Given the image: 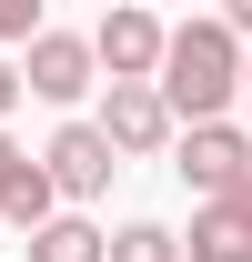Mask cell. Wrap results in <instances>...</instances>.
<instances>
[{
  "label": "cell",
  "mask_w": 252,
  "mask_h": 262,
  "mask_svg": "<svg viewBox=\"0 0 252 262\" xmlns=\"http://www.w3.org/2000/svg\"><path fill=\"white\" fill-rule=\"evenodd\" d=\"M242 101H252V61H242Z\"/></svg>",
  "instance_id": "4fadbf2b"
},
{
  "label": "cell",
  "mask_w": 252,
  "mask_h": 262,
  "mask_svg": "<svg viewBox=\"0 0 252 262\" xmlns=\"http://www.w3.org/2000/svg\"><path fill=\"white\" fill-rule=\"evenodd\" d=\"M152 91H161V111H172V131L222 121V111L242 101V40L222 31V20H182V31H161Z\"/></svg>",
  "instance_id": "6da1fadb"
},
{
  "label": "cell",
  "mask_w": 252,
  "mask_h": 262,
  "mask_svg": "<svg viewBox=\"0 0 252 262\" xmlns=\"http://www.w3.org/2000/svg\"><path fill=\"white\" fill-rule=\"evenodd\" d=\"M91 71H111V81H152L161 71V20L152 10H111L91 31Z\"/></svg>",
  "instance_id": "8992f818"
},
{
  "label": "cell",
  "mask_w": 252,
  "mask_h": 262,
  "mask_svg": "<svg viewBox=\"0 0 252 262\" xmlns=\"http://www.w3.org/2000/svg\"><path fill=\"white\" fill-rule=\"evenodd\" d=\"M10 101H20V81H10V61H0V111H10Z\"/></svg>",
  "instance_id": "7c38bea8"
},
{
  "label": "cell",
  "mask_w": 252,
  "mask_h": 262,
  "mask_svg": "<svg viewBox=\"0 0 252 262\" xmlns=\"http://www.w3.org/2000/svg\"><path fill=\"white\" fill-rule=\"evenodd\" d=\"M0 222H10V232H40V222H51V171H40L31 151L0 162Z\"/></svg>",
  "instance_id": "ba28073f"
},
{
  "label": "cell",
  "mask_w": 252,
  "mask_h": 262,
  "mask_svg": "<svg viewBox=\"0 0 252 262\" xmlns=\"http://www.w3.org/2000/svg\"><path fill=\"white\" fill-rule=\"evenodd\" d=\"M101 141H111V162H141V151H172V111H161L152 81H111V101H101Z\"/></svg>",
  "instance_id": "3957f363"
},
{
  "label": "cell",
  "mask_w": 252,
  "mask_h": 262,
  "mask_svg": "<svg viewBox=\"0 0 252 262\" xmlns=\"http://www.w3.org/2000/svg\"><path fill=\"white\" fill-rule=\"evenodd\" d=\"M0 40H40V0H0Z\"/></svg>",
  "instance_id": "8fae6325"
},
{
  "label": "cell",
  "mask_w": 252,
  "mask_h": 262,
  "mask_svg": "<svg viewBox=\"0 0 252 262\" xmlns=\"http://www.w3.org/2000/svg\"><path fill=\"white\" fill-rule=\"evenodd\" d=\"M172 151H182L172 171H182L202 202H222L232 182H252V131L242 121H192V131H172Z\"/></svg>",
  "instance_id": "7a4b0ae2"
},
{
  "label": "cell",
  "mask_w": 252,
  "mask_h": 262,
  "mask_svg": "<svg viewBox=\"0 0 252 262\" xmlns=\"http://www.w3.org/2000/svg\"><path fill=\"white\" fill-rule=\"evenodd\" d=\"M31 262H101V232H91V222H61V212H51V222L31 232Z\"/></svg>",
  "instance_id": "30bf717a"
},
{
  "label": "cell",
  "mask_w": 252,
  "mask_h": 262,
  "mask_svg": "<svg viewBox=\"0 0 252 262\" xmlns=\"http://www.w3.org/2000/svg\"><path fill=\"white\" fill-rule=\"evenodd\" d=\"M40 171H51V202H91V192H111V141H101L91 121H61L51 131V151H40Z\"/></svg>",
  "instance_id": "277c9868"
},
{
  "label": "cell",
  "mask_w": 252,
  "mask_h": 262,
  "mask_svg": "<svg viewBox=\"0 0 252 262\" xmlns=\"http://www.w3.org/2000/svg\"><path fill=\"white\" fill-rule=\"evenodd\" d=\"M10 81H20V91H40V101H61V111H71V101L91 91V40H81V31H40V40H31V61L10 71Z\"/></svg>",
  "instance_id": "5b68a950"
},
{
  "label": "cell",
  "mask_w": 252,
  "mask_h": 262,
  "mask_svg": "<svg viewBox=\"0 0 252 262\" xmlns=\"http://www.w3.org/2000/svg\"><path fill=\"white\" fill-rule=\"evenodd\" d=\"M192 262H252V182H232L222 202H202L192 212Z\"/></svg>",
  "instance_id": "52a82bcc"
},
{
  "label": "cell",
  "mask_w": 252,
  "mask_h": 262,
  "mask_svg": "<svg viewBox=\"0 0 252 262\" xmlns=\"http://www.w3.org/2000/svg\"><path fill=\"white\" fill-rule=\"evenodd\" d=\"M101 262H182V242L161 222H121V232H101Z\"/></svg>",
  "instance_id": "9c48e42d"
}]
</instances>
